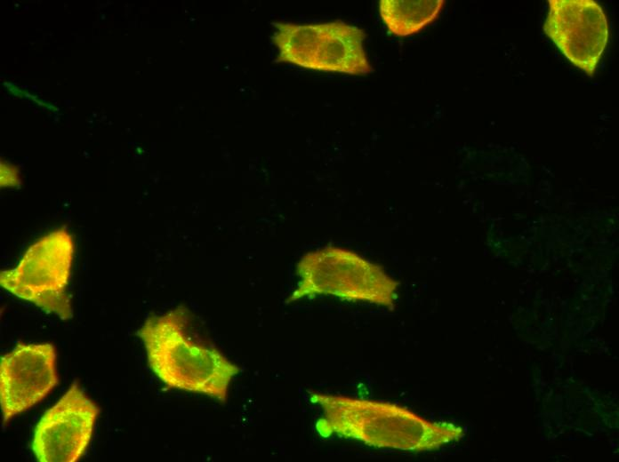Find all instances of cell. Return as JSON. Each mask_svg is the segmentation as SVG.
Here are the masks:
<instances>
[{"mask_svg": "<svg viewBox=\"0 0 619 462\" xmlns=\"http://www.w3.org/2000/svg\"><path fill=\"white\" fill-rule=\"evenodd\" d=\"M322 409L316 429L368 446L409 452L434 451L461 440L465 432L455 424L430 421L408 409L387 402L310 393Z\"/></svg>", "mask_w": 619, "mask_h": 462, "instance_id": "obj_1", "label": "cell"}, {"mask_svg": "<svg viewBox=\"0 0 619 462\" xmlns=\"http://www.w3.org/2000/svg\"><path fill=\"white\" fill-rule=\"evenodd\" d=\"M444 4V0H381L379 13L391 34L406 36L433 22Z\"/></svg>", "mask_w": 619, "mask_h": 462, "instance_id": "obj_9", "label": "cell"}, {"mask_svg": "<svg viewBox=\"0 0 619 462\" xmlns=\"http://www.w3.org/2000/svg\"><path fill=\"white\" fill-rule=\"evenodd\" d=\"M299 282L287 303L318 295L388 308L395 305L398 282L378 265L350 251L334 246L303 255L296 266Z\"/></svg>", "mask_w": 619, "mask_h": 462, "instance_id": "obj_3", "label": "cell"}, {"mask_svg": "<svg viewBox=\"0 0 619 462\" xmlns=\"http://www.w3.org/2000/svg\"><path fill=\"white\" fill-rule=\"evenodd\" d=\"M75 253L74 239L65 228L49 232L34 242L12 269L0 273V285L61 320L72 317L67 292Z\"/></svg>", "mask_w": 619, "mask_h": 462, "instance_id": "obj_5", "label": "cell"}, {"mask_svg": "<svg viewBox=\"0 0 619 462\" xmlns=\"http://www.w3.org/2000/svg\"><path fill=\"white\" fill-rule=\"evenodd\" d=\"M19 181L17 168L1 161V187L17 186Z\"/></svg>", "mask_w": 619, "mask_h": 462, "instance_id": "obj_10", "label": "cell"}, {"mask_svg": "<svg viewBox=\"0 0 619 462\" xmlns=\"http://www.w3.org/2000/svg\"><path fill=\"white\" fill-rule=\"evenodd\" d=\"M58 384L55 347L50 343H18L0 359L3 423L40 402Z\"/></svg>", "mask_w": 619, "mask_h": 462, "instance_id": "obj_8", "label": "cell"}, {"mask_svg": "<svg viewBox=\"0 0 619 462\" xmlns=\"http://www.w3.org/2000/svg\"><path fill=\"white\" fill-rule=\"evenodd\" d=\"M99 407L73 382L37 422L32 450L40 462H76L86 450Z\"/></svg>", "mask_w": 619, "mask_h": 462, "instance_id": "obj_7", "label": "cell"}, {"mask_svg": "<svg viewBox=\"0 0 619 462\" xmlns=\"http://www.w3.org/2000/svg\"><path fill=\"white\" fill-rule=\"evenodd\" d=\"M277 62L324 72L367 75L374 71L366 56V33L341 20L316 24L273 22Z\"/></svg>", "mask_w": 619, "mask_h": 462, "instance_id": "obj_4", "label": "cell"}, {"mask_svg": "<svg viewBox=\"0 0 619 462\" xmlns=\"http://www.w3.org/2000/svg\"><path fill=\"white\" fill-rule=\"evenodd\" d=\"M544 34L576 68L594 76L609 37L607 15L594 0H549Z\"/></svg>", "mask_w": 619, "mask_h": 462, "instance_id": "obj_6", "label": "cell"}, {"mask_svg": "<svg viewBox=\"0 0 619 462\" xmlns=\"http://www.w3.org/2000/svg\"><path fill=\"white\" fill-rule=\"evenodd\" d=\"M189 311L180 306L148 317L138 335L154 374L168 387L204 394L224 403L240 368L214 347L187 336Z\"/></svg>", "mask_w": 619, "mask_h": 462, "instance_id": "obj_2", "label": "cell"}]
</instances>
